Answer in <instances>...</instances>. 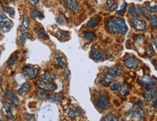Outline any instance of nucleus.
Returning <instances> with one entry per match:
<instances>
[{
	"label": "nucleus",
	"mask_w": 157,
	"mask_h": 121,
	"mask_svg": "<svg viewBox=\"0 0 157 121\" xmlns=\"http://www.w3.org/2000/svg\"><path fill=\"white\" fill-rule=\"evenodd\" d=\"M5 96L9 99L10 102L15 104H19V99L16 96L14 92L10 90L9 88H7L5 90Z\"/></svg>",
	"instance_id": "obj_10"
},
{
	"label": "nucleus",
	"mask_w": 157,
	"mask_h": 121,
	"mask_svg": "<svg viewBox=\"0 0 157 121\" xmlns=\"http://www.w3.org/2000/svg\"><path fill=\"white\" fill-rule=\"evenodd\" d=\"M154 45H155V46L156 47V48H157V36H156V37L154 38Z\"/></svg>",
	"instance_id": "obj_45"
},
{
	"label": "nucleus",
	"mask_w": 157,
	"mask_h": 121,
	"mask_svg": "<svg viewBox=\"0 0 157 121\" xmlns=\"http://www.w3.org/2000/svg\"><path fill=\"white\" fill-rule=\"evenodd\" d=\"M3 107H4V110L5 112V115L7 116V118L8 119H14L15 116L14 114H13V105L11 104L9 102H4V105H3Z\"/></svg>",
	"instance_id": "obj_9"
},
{
	"label": "nucleus",
	"mask_w": 157,
	"mask_h": 121,
	"mask_svg": "<svg viewBox=\"0 0 157 121\" xmlns=\"http://www.w3.org/2000/svg\"><path fill=\"white\" fill-rule=\"evenodd\" d=\"M3 10H4V11L6 13H7V14H8L9 15L11 16V17H13L15 16V10H14V9L13 8V7H4Z\"/></svg>",
	"instance_id": "obj_32"
},
{
	"label": "nucleus",
	"mask_w": 157,
	"mask_h": 121,
	"mask_svg": "<svg viewBox=\"0 0 157 121\" xmlns=\"http://www.w3.org/2000/svg\"><path fill=\"white\" fill-rule=\"evenodd\" d=\"M54 56H55V60H56L57 63H58V65L63 69L66 68L67 66V62L66 60H65V56L63 55L62 53L59 52H56L54 54Z\"/></svg>",
	"instance_id": "obj_7"
},
{
	"label": "nucleus",
	"mask_w": 157,
	"mask_h": 121,
	"mask_svg": "<svg viewBox=\"0 0 157 121\" xmlns=\"http://www.w3.org/2000/svg\"><path fill=\"white\" fill-rule=\"evenodd\" d=\"M95 37V34L92 32H84V39L85 41H91Z\"/></svg>",
	"instance_id": "obj_31"
},
{
	"label": "nucleus",
	"mask_w": 157,
	"mask_h": 121,
	"mask_svg": "<svg viewBox=\"0 0 157 121\" xmlns=\"http://www.w3.org/2000/svg\"><path fill=\"white\" fill-rule=\"evenodd\" d=\"M102 120H106V121H113V120H117V118L114 116V115H111V114H108L107 115L104 117Z\"/></svg>",
	"instance_id": "obj_34"
},
{
	"label": "nucleus",
	"mask_w": 157,
	"mask_h": 121,
	"mask_svg": "<svg viewBox=\"0 0 157 121\" xmlns=\"http://www.w3.org/2000/svg\"><path fill=\"white\" fill-rule=\"evenodd\" d=\"M13 26V23L11 20H4L2 21H0V30L3 31H9L11 30Z\"/></svg>",
	"instance_id": "obj_11"
},
{
	"label": "nucleus",
	"mask_w": 157,
	"mask_h": 121,
	"mask_svg": "<svg viewBox=\"0 0 157 121\" xmlns=\"http://www.w3.org/2000/svg\"><path fill=\"white\" fill-rule=\"evenodd\" d=\"M36 97L40 100H44L45 99H47V95L44 91H38L36 93Z\"/></svg>",
	"instance_id": "obj_35"
},
{
	"label": "nucleus",
	"mask_w": 157,
	"mask_h": 121,
	"mask_svg": "<svg viewBox=\"0 0 157 121\" xmlns=\"http://www.w3.org/2000/svg\"><path fill=\"white\" fill-rule=\"evenodd\" d=\"M131 117L132 119L142 120L144 118V112L141 109H136L131 113Z\"/></svg>",
	"instance_id": "obj_15"
},
{
	"label": "nucleus",
	"mask_w": 157,
	"mask_h": 121,
	"mask_svg": "<svg viewBox=\"0 0 157 121\" xmlns=\"http://www.w3.org/2000/svg\"><path fill=\"white\" fill-rule=\"evenodd\" d=\"M7 17L4 13H0V21H2V20H7Z\"/></svg>",
	"instance_id": "obj_42"
},
{
	"label": "nucleus",
	"mask_w": 157,
	"mask_h": 121,
	"mask_svg": "<svg viewBox=\"0 0 157 121\" xmlns=\"http://www.w3.org/2000/svg\"><path fill=\"white\" fill-rule=\"evenodd\" d=\"M36 33H37V36L39 39H47L48 36L45 32L44 29L42 27H39L36 29Z\"/></svg>",
	"instance_id": "obj_25"
},
{
	"label": "nucleus",
	"mask_w": 157,
	"mask_h": 121,
	"mask_svg": "<svg viewBox=\"0 0 157 121\" xmlns=\"http://www.w3.org/2000/svg\"><path fill=\"white\" fill-rule=\"evenodd\" d=\"M62 96H61L60 93H53V94H51L47 96V99L50 101L52 102H56V101H60L62 99Z\"/></svg>",
	"instance_id": "obj_23"
},
{
	"label": "nucleus",
	"mask_w": 157,
	"mask_h": 121,
	"mask_svg": "<svg viewBox=\"0 0 157 121\" xmlns=\"http://www.w3.org/2000/svg\"><path fill=\"white\" fill-rule=\"evenodd\" d=\"M149 25L151 27L155 28L157 26V17L156 16H151L150 17Z\"/></svg>",
	"instance_id": "obj_33"
},
{
	"label": "nucleus",
	"mask_w": 157,
	"mask_h": 121,
	"mask_svg": "<svg viewBox=\"0 0 157 121\" xmlns=\"http://www.w3.org/2000/svg\"><path fill=\"white\" fill-rule=\"evenodd\" d=\"M97 108L100 109H103L109 106V100L105 95H101L98 98L97 101Z\"/></svg>",
	"instance_id": "obj_8"
},
{
	"label": "nucleus",
	"mask_w": 157,
	"mask_h": 121,
	"mask_svg": "<svg viewBox=\"0 0 157 121\" xmlns=\"http://www.w3.org/2000/svg\"><path fill=\"white\" fill-rule=\"evenodd\" d=\"M106 10L108 11H113L117 8V3L115 0H106V4H105Z\"/></svg>",
	"instance_id": "obj_18"
},
{
	"label": "nucleus",
	"mask_w": 157,
	"mask_h": 121,
	"mask_svg": "<svg viewBox=\"0 0 157 121\" xmlns=\"http://www.w3.org/2000/svg\"><path fill=\"white\" fill-rule=\"evenodd\" d=\"M108 30L113 34H126L128 29L125 21L121 17H112L108 22Z\"/></svg>",
	"instance_id": "obj_1"
},
{
	"label": "nucleus",
	"mask_w": 157,
	"mask_h": 121,
	"mask_svg": "<svg viewBox=\"0 0 157 121\" xmlns=\"http://www.w3.org/2000/svg\"><path fill=\"white\" fill-rule=\"evenodd\" d=\"M66 7L71 11H76L79 9V4L76 0H66Z\"/></svg>",
	"instance_id": "obj_14"
},
{
	"label": "nucleus",
	"mask_w": 157,
	"mask_h": 121,
	"mask_svg": "<svg viewBox=\"0 0 157 121\" xmlns=\"http://www.w3.org/2000/svg\"><path fill=\"white\" fill-rule=\"evenodd\" d=\"M121 86H122L121 83H116L112 85L111 87H110V89H111L112 91H117L118 90L120 89Z\"/></svg>",
	"instance_id": "obj_36"
},
{
	"label": "nucleus",
	"mask_w": 157,
	"mask_h": 121,
	"mask_svg": "<svg viewBox=\"0 0 157 121\" xmlns=\"http://www.w3.org/2000/svg\"><path fill=\"white\" fill-rule=\"evenodd\" d=\"M140 83L141 85L143 87H146V88L152 89L156 86V83L154 80H153L149 76L144 75L143 77H141L140 79Z\"/></svg>",
	"instance_id": "obj_4"
},
{
	"label": "nucleus",
	"mask_w": 157,
	"mask_h": 121,
	"mask_svg": "<svg viewBox=\"0 0 157 121\" xmlns=\"http://www.w3.org/2000/svg\"><path fill=\"white\" fill-rule=\"evenodd\" d=\"M79 109H70L69 112H68V117H69L71 119H75L76 117L80 113Z\"/></svg>",
	"instance_id": "obj_29"
},
{
	"label": "nucleus",
	"mask_w": 157,
	"mask_h": 121,
	"mask_svg": "<svg viewBox=\"0 0 157 121\" xmlns=\"http://www.w3.org/2000/svg\"><path fill=\"white\" fill-rule=\"evenodd\" d=\"M135 104H136L137 105H138V106H142V101H140V100H138V101H137L136 102H135Z\"/></svg>",
	"instance_id": "obj_44"
},
{
	"label": "nucleus",
	"mask_w": 157,
	"mask_h": 121,
	"mask_svg": "<svg viewBox=\"0 0 157 121\" xmlns=\"http://www.w3.org/2000/svg\"><path fill=\"white\" fill-rule=\"evenodd\" d=\"M18 53H19L18 50L15 51V52H13V53L11 55H10V57L9 58V59L7 61L6 64H7V66L9 67V68H10V67H13V66L15 65L16 61L17 60V58H18Z\"/></svg>",
	"instance_id": "obj_13"
},
{
	"label": "nucleus",
	"mask_w": 157,
	"mask_h": 121,
	"mask_svg": "<svg viewBox=\"0 0 157 121\" xmlns=\"http://www.w3.org/2000/svg\"><path fill=\"white\" fill-rule=\"evenodd\" d=\"M144 7H145V11H148L151 13H155L157 12V6H151V4L148 2H145L144 4Z\"/></svg>",
	"instance_id": "obj_26"
},
{
	"label": "nucleus",
	"mask_w": 157,
	"mask_h": 121,
	"mask_svg": "<svg viewBox=\"0 0 157 121\" xmlns=\"http://www.w3.org/2000/svg\"><path fill=\"white\" fill-rule=\"evenodd\" d=\"M129 14L132 15L133 17H138V12L137 10L135 4H132L129 7Z\"/></svg>",
	"instance_id": "obj_28"
},
{
	"label": "nucleus",
	"mask_w": 157,
	"mask_h": 121,
	"mask_svg": "<svg viewBox=\"0 0 157 121\" xmlns=\"http://www.w3.org/2000/svg\"><path fill=\"white\" fill-rule=\"evenodd\" d=\"M108 73L112 75L113 77H119L121 74V69L118 66H113L111 68L108 69Z\"/></svg>",
	"instance_id": "obj_22"
},
{
	"label": "nucleus",
	"mask_w": 157,
	"mask_h": 121,
	"mask_svg": "<svg viewBox=\"0 0 157 121\" xmlns=\"http://www.w3.org/2000/svg\"><path fill=\"white\" fill-rule=\"evenodd\" d=\"M131 24L132 25L134 29L138 31H144L146 28V24L144 20L138 18L131 19Z\"/></svg>",
	"instance_id": "obj_6"
},
{
	"label": "nucleus",
	"mask_w": 157,
	"mask_h": 121,
	"mask_svg": "<svg viewBox=\"0 0 157 121\" xmlns=\"http://www.w3.org/2000/svg\"><path fill=\"white\" fill-rule=\"evenodd\" d=\"M148 52H149L150 55H155V52H154V50L151 45H148Z\"/></svg>",
	"instance_id": "obj_40"
},
{
	"label": "nucleus",
	"mask_w": 157,
	"mask_h": 121,
	"mask_svg": "<svg viewBox=\"0 0 157 121\" xmlns=\"http://www.w3.org/2000/svg\"><path fill=\"white\" fill-rule=\"evenodd\" d=\"M3 1H4V2H7L8 1V0H2Z\"/></svg>",
	"instance_id": "obj_47"
},
{
	"label": "nucleus",
	"mask_w": 157,
	"mask_h": 121,
	"mask_svg": "<svg viewBox=\"0 0 157 121\" xmlns=\"http://www.w3.org/2000/svg\"><path fill=\"white\" fill-rule=\"evenodd\" d=\"M124 64L126 68L132 69H135L138 66L139 61L135 56H129L124 61Z\"/></svg>",
	"instance_id": "obj_5"
},
{
	"label": "nucleus",
	"mask_w": 157,
	"mask_h": 121,
	"mask_svg": "<svg viewBox=\"0 0 157 121\" xmlns=\"http://www.w3.org/2000/svg\"><path fill=\"white\" fill-rule=\"evenodd\" d=\"M30 90V85L27 83H25L20 86L17 90V93L20 95H23L24 93H28Z\"/></svg>",
	"instance_id": "obj_19"
},
{
	"label": "nucleus",
	"mask_w": 157,
	"mask_h": 121,
	"mask_svg": "<svg viewBox=\"0 0 157 121\" xmlns=\"http://www.w3.org/2000/svg\"><path fill=\"white\" fill-rule=\"evenodd\" d=\"M13 1H15V0H13Z\"/></svg>",
	"instance_id": "obj_48"
},
{
	"label": "nucleus",
	"mask_w": 157,
	"mask_h": 121,
	"mask_svg": "<svg viewBox=\"0 0 157 121\" xmlns=\"http://www.w3.org/2000/svg\"><path fill=\"white\" fill-rule=\"evenodd\" d=\"M113 77L112 75H110L109 73H107V74L105 75L104 78L103 79V80H102L101 82V84L103 85L104 86H107L109 85L110 84V83L113 82Z\"/></svg>",
	"instance_id": "obj_20"
},
{
	"label": "nucleus",
	"mask_w": 157,
	"mask_h": 121,
	"mask_svg": "<svg viewBox=\"0 0 157 121\" xmlns=\"http://www.w3.org/2000/svg\"><path fill=\"white\" fill-rule=\"evenodd\" d=\"M138 10H139L140 13V14L142 15H143V16H145V17H146L147 15H145V11H144V10H143V9H142V7H141V6L138 5Z\"/></svg>",
	"instance_id": "obj_41"
},
{
	"label": "nucleus",
	"mask_w": 157,
	"mask_h": 121,
	"mask_svg": "<svg viewBox=\"0 0 157 121\" xmlns=\"http://www.w3.org/2000/svg\"><path fill=\"white\" fill-rule=\"evenodd\" d=\"M157 96V90H154V89H151L148 91H146L144 93V98H145L146 101H150L154 99V97Z\"/></svg>",
	"instance_id": "obj_17"
},
{
	"label": "nucleus",
	"mask_w": 157,
	"mask_h": 121,
	"mask_svg": "<svg viewBox=\"0 0 157 121\" xmlns=\"http://www.w3.org/2000/svg\"><path fill=\"white\" fill-rule=\"evenodd\" d=\"M32 39V36L28 33H21L20 35V37H19V39H20V42L22 45H25L26 43V39Z\"/></svg>",
	"instance_id": "obj_27"
},
{
	"label": "nucleus",
	"mask_w": 157,
	"mask_h": 121,
	"mask_svg": "<svg viewBox=\"0 0 157 121\" xmlns=\"http://www.w3.org/2000/svg\"><path fill=\"white\" fill-rule=\"evenodd\" d=\"M25 119L27 120H35L36 118H35L34 115H30V114L25 113Z\"/></svg>",
	"instance_id": "obj_39"
},
{
	"label": "nucleus",
	"mask_w": 157,
	"mask_h": 121,
	"mask_svg": "<svg viewBox=\"0 0 157 121\" xmlns=\"http://www.w3.org/2000/svg\"><path fill=\"white\" fill-rule=\"evenodd\" d=\"M28 26H29L28 17L27 14H26V13H24L23 17V21H22L21 25H20V27H19V31L21 32L25 31L28 29Z\"/></svg>",
	"instance_id": "obj_16"
},
{
	"label": "nucleus",
	"mask_w": 157,
	"mask_h": 121,
	"mask_svg": "<svg viewBox=\"0 0 157 121\" xmlns=\"http://www.w3.org/2000/svg\"><path fill=\"white\" fill-rule=\"evenodd\" d=\"M126 6H127V4H126V3H124V4H122V7H121V9L119 10H118L117 12H116V13L119 15H123L124 13L125 10H126Z\"/></svg>",
	"instance_id": "obj_37"
},
{
	"label": "nucleus",
	"mask_w": 157,
	"mask_h": 121,
	"mask_svg": "<svg viewBox=\"0 0 157 121\" xmlns=\"http://www.w3.org/2000/svg\"><path fill=\"white\" fill-rule=\"evenodd\" d=\"M42 79L47 82H52L55 79V75L50 71H45L42 75Z\"/></svg>",
	"instance_id": "obj_21"
},
{
	"label": "nucleus",
	"mask_w": 157,
	"mask_h": 121,
	"mask_svg": "<svg viewBox=\"0 0 157 121\" xmlns=\"http://www.w3.org/2000/svg\"><path fill=\"white\" fill-rule=\"evenodd\" d=\"M154 106H157V99H156L154 101Z\"/></svg>",
	"instance_id": "obj_46"
},
{
	"label": "nucleus",
	"mask_w": 157,
	"mask_h": 121,
	"mask_svg": "<svg viewBox=\"0 0 157 121\" xmlns=\"http://www.w3.org/2000/svg\"><path fill=\"white\" fill-rule=\"evenodd\" d=\"M91 56L95 61H100L103 59V55L98 49L92 48L91 50Z\"/></svg>",
	"instance_id": "obj_12"
},
{
	"label": "nucleus",
	"mask_w": 157,
	"mask_h": 121,
	"mask_svg": "<svg viewBox=\"0 0 157 121\" xmlns=\"http://www.w3.org/2000/svg\"><path fill=\"white\" fill-rule=\"evenodd\" d=\"M32 17L33 18H36V17H38V18L39 19H42L44 17V15L43 13H42V12H40L39 10H38L37 9H33V11H32Z\"/></svg>",
	"instance_id": "obj_30"
},
{
	"label": "nucleus",
	"mask_w": 157,
	"mask_h": 121,
	"mask_svg": "<svg viewBox=\"0 0 157 121\" xmlns=\"http://www.w3.org/2000/svg\"><path fill=\"white\" fill-rule=\"evenodd\" d=\"M36 86L39 87V89L44 91H54L56 90L57 86L54 83H51V82H47L44 80H38L36 82Z\"/></svg>",
	"instance_id": "obj_3"
},
{
	"label": "nucleus",
	"mask_w": 157,
	"mask_h": 121,
	"mask_svg": "<svg viewBox=\"0 0 157 121\" xmlns=\"http://www.w3.org/2000/svg\"><path fill=\"white\" fill-rule=\"evenodd\" d=\"M100 20V18L98 17V16H97V17H92V18L90 19V20L87 23V24H86V28L90 29V28L93 27V26H94L95 25H97V23H98L99 20Z\"/></svg>",
	"instance_id": "obj_24"
},
{
	"label": "nucleus",
	"mask_w": 157,
	"mask_h": 121,
	"mask_svg": "<svg viewBox=\"0 0 157 121\" xmlns=\"http://www.w3.org/2000/svg\"><path fill=\"white\" fill-rule=\"evenodd\" d=\"M39 0H30V3L32 4V5H36L39 3Z\"/></svg>",
	"instance_id": "obj_43"
},
{
	"label": "nucleus",
	"mask_w": 157,
	"mask_h": 121,
	"mask_svg": "<svg viewBox=\"0 0 157 121\" xmlns=\"http://www.w3.org/2000/svg\"><path fill=\"white\" fill-rule=\"evenodd\" d=\"M38 69L32 65H27L23 67V75L28 80H33L37 76Z\"/></svg>",
	"instance_id": "obj_2"
},
{
	"label": "nucleus",
	"mask_w": 157,
	"mask_h": 121,
	"mask_svg": "<svg viewBox=\"0 0 157 121\" xmlns=\"http://www.w3.org/2000/svg\"><path fill=\"white\" fill-rule=\"evenodd\" d=\"M128 89L126 88L125 86L122 85L120 87V90H119V93H120V95H122V96H126V94L128 93Z\"/></svg>",
	"instance_id": "obj_38"
}]
</instances>
